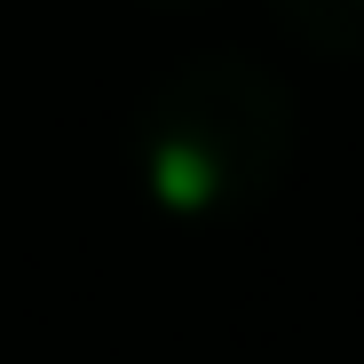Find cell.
Masks as SVG:
<instances>
[{"label": "cell", "instance_id": "6da1fadb", "mask_svg": "<svg viewBox=\"0 0 364 364\" xmlns=\"http://www.w3.org/2000/svg\"><path fill=\"white\" fill-rule=\"evenodd\" d=\"M293 151V95L254 55H191L135 111L143 198L174 222L246 214Z\"/></svg>", "mask_w": 364, "mask_h": 364}, {"label": "cell", "instance_id": "7a4b0ae2", "mask_svg": "<svg viewBox=\"0 0 364 364\" xmlns=\"http://www.w3.org/2000/svg\"><path fill=\"white\" fill-rule=\"evenodd\" d=\"M269 9L325 55H356L364 64V0H269Z\"/></svg>", "mask_w": 364, "mask_h": 364}]
</instances>
